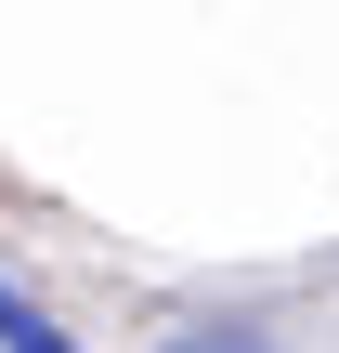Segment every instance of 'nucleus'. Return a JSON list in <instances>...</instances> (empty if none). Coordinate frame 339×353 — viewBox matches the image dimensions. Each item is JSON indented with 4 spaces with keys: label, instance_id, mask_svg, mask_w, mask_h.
Returning a JSON list of instances; mask_svg holds the SVG:
<instances>
[{
    "label": "nucleus",
    "instance_id": "2",
    "mask_svg": "<svg viewBox=\"0 0 339 353\" xmlns=\"http://www.w3.org/2000/svg\"><path fill=\"white\" fill-rule=\"evenodd\" d=\"M157 353H274L261 327H183V341H157Z\"/></svg>",
    "mask_w": 339,
    "mask_h": 353
},
{
    "label": "nucleus",
    "instance_id": "1",
    "mask_svg": "<svg viewBox=\"0 0 339 353\" xmlns=\"http://www.w3.org/2000/svg\"><path fill=\"white\" fill-rule=\"evenodd\" d=\"M0 341H13V353H78L52 314H39V301H26V288H13V275H0Z\"/></svg>",
    "mask_w": 339,
    "mask_h": 353
}]
</instances>
